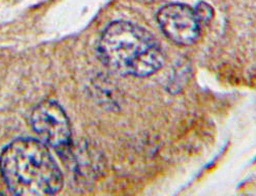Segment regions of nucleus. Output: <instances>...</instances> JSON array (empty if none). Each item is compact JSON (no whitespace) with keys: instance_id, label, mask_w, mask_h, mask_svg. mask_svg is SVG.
<instances>
[{"instance_id":"nucleus-1","label":"nucleus","mask_w":256,"mask_h":196,"mask_svg":"<svg viewBox=\"0 0 256 196\" xmlns=\"http://www.w3.org/2000/svg\"><path fill=\"white\" fill-rule=\"evenodd\" d=\"M0 170L16 195H54L63 186L62 172L46 144L34 138L10 144L0 157Z\"/></svg>"},{"instance_id":"nucleus-2","label":"nucleus","mask_w":256,"mask_h":196,"mask_svg":"<svg viewBox=\"0 0 256 196\" xmlns=\"http://www.w3.org/2000/svg\"><path fill=\"white\" fill-rule=\"evenodd\" d=\"M102 62L121 74L147 76L164 64L158 42L148 30L136 24L117 21L110 24L100 40Z\"/></svg>"},{"instance_id":"nucleus-3","label":"nucleus","mask_w":256,"mask_h":196,"mask_svg":"<svg viewBox=\"0 0 256 196\" xmlns=\"http://www.w3.org/2000/svg\"><path fill=\"white\" fill-rule=\"evenodd\" d=\"M32 128L42 142L64 155L72 146V127L68 115L55 102L38 104L31 115Z\"/></svg>"},{"instance_id":"nucleus-4","label":"nucleus","mask_w":256,"mask_h":196,"mask_svg":"<svg viewBox=\"0 0 256 196\" xmlns=\"http://www.w3.org/2000/svg\"><path fill=\"white\" fill-rule=\"evenodd\" d=\"M157 22L172 42L189 46L200 36V24L194 10L183 4H170L159 10Z\"/></svg>"},{"instance_id":"nucleus-5","label":"nucleus","mask_w":256,"mask_h":196,"mask_svg":"<svg viewBox=\"0 0 256 196\" xmlns=\"http://www.w3.org/2000/svg\"><path fill=\"white\" fill-rule=\"evenodd\" d=\"M194 12L200 25L209 23L214 16L213 8L206 2H200L194 8Z\"/></svg>"}]
</instances>
